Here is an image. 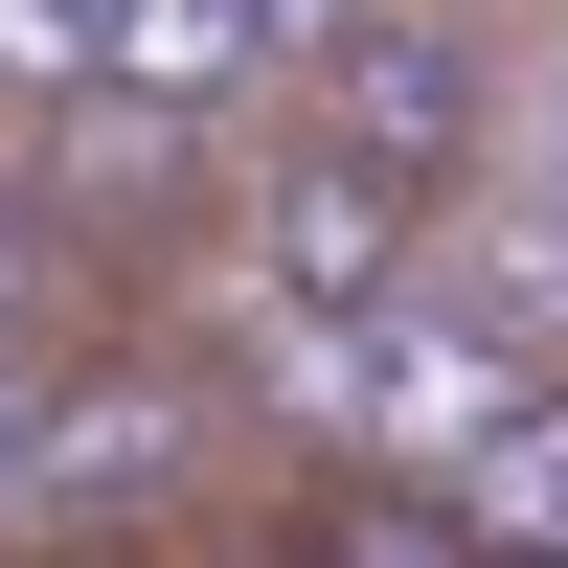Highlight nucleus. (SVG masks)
<instances>
[{
  "mask_svg": "<svg viewBox=\"0 0 568 568\" xmlns=\"http://www.w3.org/2000/svg\"><path fill=\"white\" fill-rule=\"evenodd\" d=\"M296 136H342L387 205H478L500 160H524V69H500V23H455V0H342V23L296 45V91H273Z\"/></svg>",
  "mask_w": 568,
  "mask_h": 568,
  "instance_id": "obj_1",
  "label": "nucleus"
},
{
  "mask_svg": "<svg viewBox=\"0 0 568 568\" xmlns=\"http://www.w3.org/2000/svg\"><path fill=\"white\" fill-rule=\"evenodd\" d=\"M409 524H433L455 568H568V364H524V387L433 455V500H409Z\"/></svg>",
  "mask_w": 568,
  "mask_h": 568,
  "instance_id": "obj_3",
  "label": "nucleus"
},
{
  "mask_svg": "<svg viewBox=\"0 0 568 568\" xmlns=\"http://www.w3.org/2000/svg\"><path fill=\"white\" fill-rule=\"evenodd\" d=\"M205 227H227V273L273 296V342H364V318L433 273V205H387V182H364L342 136H296V114L205 182Z\"/></svg>",
  "mask_w": 568,
  "mask_h": 568,
  "instance_id": "obj_2",
  "label": "nucleus"
},
{
  "mask_svg": "<svg viewBox=\"0 0 568 568\" xmlns=\"http://www.w3.org/2000/svg\"><path fill=\"white\" fill-rule=\"evenodd\" d=\"M455 23H546V0H455Z\"/></svg>",
  "mask_w": 568,
  "mask_h": 568,
  "instance_id": "obj_4",
  "label": "nucleus"
}]
</instances>
